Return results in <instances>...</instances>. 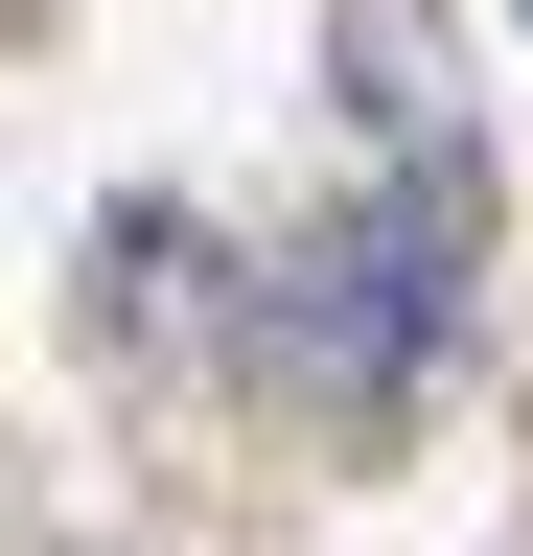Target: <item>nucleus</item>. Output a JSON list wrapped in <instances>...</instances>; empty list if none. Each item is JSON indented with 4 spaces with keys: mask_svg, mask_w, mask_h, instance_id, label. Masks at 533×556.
I'll return each mask as SVG.
<instances>
[{
    "mask_svg": "<svg viewBox=\"0 0 533 556\" xmlns=\"http://www.w3.org/2000/svg\"><path fill=\"white\" fill-rule=\"evenodd\" d=\"M464 232H487V208H464V186L418 163L394 208H348V232L302 255V371L348 394V417H394V394L441 371V325H464Z\"/></svg>",
    "mask_w": 533,
    "mask_h": 556,
    "instance_id": "f257e3e1",
    "label": "nucleus"
}]
</instances>
